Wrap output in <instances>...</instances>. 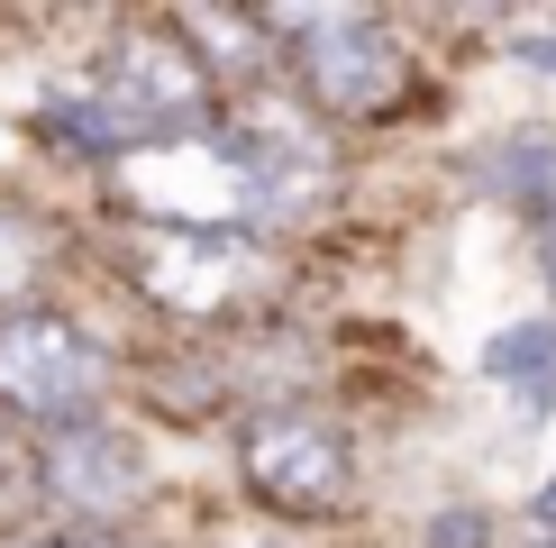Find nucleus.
Wrapping results in <instances>:
<instances>
[{
	"instance_id": "1",
	"label": "nucleus",
	"mask_w": 556,
	"mask_h": 548,
	"mask_svg": "<svg viewBox=\"0 0 556 548\" xmlns=\"http://www.w3.org/2000/svg\"><path fill=\"white\" fill-rule=\"evenodd\" d=\"M91 91H110V101L137 120L147 155H155V147H192V137H211V128H219L211 64H201L174 28H128L101 64H91Z\"/></svg>"
},
{
	"instance_id": "2",
	"label": "nucleus",
	"mask_w": 556,
	"mask_h": 548,
	"mask_svg": "<svg viewBox=\"0 0 556 548\" xmlns=\"http://www.w3.org/2000/svg\"><path fill=\"white\" fill-rule=\"evenodd\" d=\"M265 37H301V91L338 120H375L402 91V46H392L365 10H256Z\"/></svg>"
},
{
	"instance_id": "3",
	"label": "nucleus",
	"mask_w": 556,
	"mask_h": 548,
	"mask_svg": "<svg viewBox=\"0 0 556 548\" xmlns=\"http://www.w3.org/2000/svg\"><path fill=\"white\" fill-rule=\"evenodd\" d=\"M110 384V357L64 311H0V402L18 421H83Z\"/></svg>"
},
{
	"instance_id": "4",
	"label": "nucleus",
	"mask_w": 556,
	"mask_h": 548,
	"mask_svg": "<svg viewBox=\"0 0 556 548\" xmlns=\"http://www.w3.org/2000/svg\"><path fill=\"white\" fill-rule=\"evenodd\" d=\"M238 466H247V485H256V502L311 521V512H338L346 502L356 457H346V429L319 421V411H256V421L238 429Z\"/></svg>"
},
{
	"instance_id": "5",
	"label": "nucleus",
	"mask_w": 556,
	"mask_h": 548,
	"mask_svg": "<svg viewBox=\"0 0 556 548\" xmlns=\"http://www.w3.org/2000/svg\"><path fill=\"white\" fill-rule=\"evenodd\" d=\"M37 485L74 521H119L128 502L147 494V448H137L128 429H110L101 411H83V421L37 429Z\"/></svg>"
},
{
	"instance_id": "6",
	"label": "nucleus",
	"mask_w": 556,
	"mask_h": 548,
	"mask_svg": "<svg viewBox=\"0 0 556 548\" xmlns=\"http://www.w3.org/2000/svg\"><path fill=\"white\" fill-rule=\"evenodd\" d=\"M228 155H238L247 174V211L256 220H311L319 201H329V137L311 120H292V110H247L238 128H219Z\"/></svg>"
},
{
	"instance_id": "7",
	"label": "nucleus",
	"mask_w": 556,
	"mask_h": 548,
	"mask_svg": "<svg viewBox=\"0 0 556 548\" xmlns=\"http://www.w3.org/2000/svg\"><path fill=\"white\" fill-rule=\"evenodd\" d=\"M137 284H147V302L211 320V311L238 302L247 247H238V228H155V238L137 247Z\"/></svg>"
},
{
	"instance_id": "8",
	"label": "nucleus",
	"mask_w": 556,
	"mask_h": 548,
	"mask_svg": "<svg viewBox=\"0 0 556 548\" xmlns=\"http://www.w3.org/2000/svg\"><path fill=\"white\" fill-rule=\"evenodd\" d=\"M46 137H55L64 155H91V165H128V155H147V137H137V120L110 91H64V101H46Z\"/></svg>"
},
{
	"instance_id": "9",
	"label": "nucleus",
	"mask_w": 556,
	"mask_h": 548,
	"mask_svg": "<svg viewBox=\"0 0 556 548\" xmlns=\"http://www.w3.org/2000/svg\"><path fill=\"white\" fill-rule=\"evenodd\" d=\"M483 375L511 384L520 411L539 421V411L556 402V320H520V329H502L493 348H483Z\"/></svg>"
},
{
	"instance_id": "10",
	"label": "nucleus",
	"mask_w": 556,
	"mask_h": 548,
	"mask_svg": "<svg viewBox=\"0 0 556 548\" xmlns=\"http://www.w3.org/2000/svg\"><path fill=\"white\" fill-rule=\"evenodd\" d=\"M46 265H55L46 220H28V211H10V201H0V302H10V311H37L28 292L46 284Z\"/></svg>"
},
{
	"instance_id": "11",
	"label": "nucleus",
	"mask_w": 556,
	"mask_h": 548,
	"mask_svg": "<svg viewBox=\"0 0 556 548\" xmlns=\"http://www.w3.org/2000/svg\"><path fill=\"white\" fill-rule=\"evenodd\" d=\"M429 548H483V512H438L429 521Z\"/></svg>"
},
{
	"instance_id": "12",
	"label": "nucleus",
	"mask_w": 556,
	"mask_h": 548,
	"mask_svg": "<svg viewBox=\"0 0 556 548\" xmlns=\"http://www.w3.org/2000/svg\"><path fill=\"white\" fill-rule=\"evenodd\" d=\"M520 55L539 64V74H556V28H529V37H520Z\"/></svg>"
},
{
	"instance_id": "13",
	"label": "nucleus",
	"mask_w": 556,
	"mask_h": 548,
	"mask_svg": "<svg viewBox=\"0 0 556 548\" xmlns=\"http://www.w3.org/2000/svg\"><path fill=\"white\" fill-rule=\"evenodd\" d=\"M539 531L556 539V475H547V494H539Z\"/></svg>"
},
{
	"instance_id": "14",
	"label": "nucleus",
	"mask_w": 556,
	"mask_h": 548,
	"mask_svg": "<svg viewBox=\"0 0 556 548\" xmlns=\"http://www.w3.org/2000/svg\"><path fill=\"white\" fill-rule=\"evenodd\" d=\"M0 548H83V539H0Z\"/></svg>"
},
{
	"instance_id": "15",
	"label": "nucleus",
	"mask_w": 556,
	"mask_h": 548,
	"mask_svg": "<svg viewBox=\"0 0 556 548\" xmlns=\"http://www.w3.org/2000/svg\"><path fill=\"white\" fill-rule=\"evenodd\" d=\"M539 548H556V539H539Z\"/></svg>"
}]
</instances>
